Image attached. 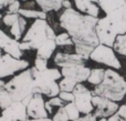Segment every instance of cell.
I'll use <instances>...</instances> for the list:
<instances>
[{
  "mask_svg": "<svg viewBox=\"0 0 126 121\" xmlns=\"http://www.w3.org/2000/svg\"><path fill=\"white\" fill-rule=\"evenodd\" d=\"M34 68L39 71L46 70L48 68V59H43V58H35L34 60Z\"/></svg>",
  "mask_w": 126,
  "mask_h": 121,
  "instance_id": "cell-32",
  "label": "cell"
},
{
  "mask_svg": "<svg viewBox=\"0 0 126 121\" xmlns=\"http://www.w3.org/2000/svg\"><path fill=\"white\" fill-rule=\"evenodd\" d=\"M97 121H107V118H100Z\"/></svg>",
  "mask_w": 126,
  "mask_h": 121,
  "instance_id": "cell-44",
  "label": "cell"
},
{
  "mask_svg": "<svg viewBox=\"0 0 126 121\" xmlns=\"http://www.w3.org/2000/svg\"><path fill=\"white\" fill-rule=\"evenodd\" d=\"M20 9H21V3H20V1L19 0H15V1L11 2L8 6V12L16 13V12H19Z\"/></svg>",
  "mask_w": 126,
  "mask_h": 121,
  "instance_id": "cell-34",
  "label": "cell"
},
{
  "mask_svg": "<svg viewBox=\"0 0 126 121\" xmlns=\"http://www.w3.org/2000/svg\"><path fill=\"white\" fill-rule=\"evenodd\" d=\"M74 121H97V118L94 116V113H87V115H84L83 117H79L76 120Z\"/></svg>",
  "mask_w": 126,
  "mask_h": 121,
  "instance_id": "cell-36",
  "label": "cell"
},
{
  "mask_svg": "<svg viewBox=\"0 0 126 121\" xmlns=\"http://www.w3.org/2000/svg\"><path fill=\"white\" fill-rule=\"evenodd\" d=\"M1 52H2V49H1V48H0V56H1V55H2V53H1Z\"/></svg>",
  "mask_w": 126,
  "mask_h": 121,
  "instance_id": "cell-45",
  "label": "cell"
},
{
  "mask_svg": "<svg viewBox=\"0 0 126 121\" xmlns=\"http://www.w3.org/2000/svg\"><path fill=\"white\" fill-rule=\"evenodd\" d=\"M27 27V20L24 17L20 16V18L10 27V33L12 36V38H15L16 40H21L22 36H23V32L26 30Z\"/></svg>",
  "mask_w": 126,
  "mask_h": 121,
  "instance_id": "cell-20",
  "label": "cell"
},
{
  "mask_svg": "<svg viewBox=\"0 0 126 121\" xmlns=\"http://www.w3.org/2000/svg\"><path fill=\"white\" fill-rule=\"evenodd\" d=\"M64 108H65V110H66L67 116H69V118H70V120H71V121L76 120L79 117H80V113L81 112H80V110L78 109L76 104L74 103V101L66 102V103H65V106H64Z\"/></svg>",
  "mask_w": 126,
  "mask_h": 121,
  "instance_id": "cell-26",
  "label": "cell"
},
{
  "mask_svg": "<svg viewBox=\"0 0 126 121\" xmlns=\"http://www.w3.org/2000/svg\"><path fill=\"white\" fill-rule=\"evenodd\" d=\"M78 84V82L75 80L71 79V78L64 77L63 79L60 80L59 82V87H60V91H69V92H73L75 86Z\"/></svg>",
  "mask_w": 126,
  "mask_h": 121,
  "instance_id": "cell-25",
  "label": "cell"
},
{
  "mask_svg": "<svg viewBox=\"0 0 126 121\" xmlns=\"http://www.w3.org/2000/svg\"><path fill=\"white\" fill-rule=\"evenodd\" d=\"M1 18H2V16H1V13H0V19H1Z\"/></svg>",
  "mask_w": 126,
  "mask_h": 121,
  "instance_id": "cell-46",
  "label": "cell"
},
{
  "mask_svg": "<svg viewBox=\"0 0 126 121\" xmlns=\"http://www.w3.org/2000/svg\"><path fill=\"white\" fill-rule=\"evenodd\" d=\"M95 30H96V36H97V39H98V41H100V43L109 46V47L114 46L116 36H114L113 33H112V31L110 30L104 17L97 20Z\"/></svg>",
  "mask_w": 126,
  "mask_h": 121,
  "instance_id": "cell-16",
  "label": "cell"
},
{
  "mask_svg": "<svg viewBox=\"0 0 126 121\" xmlns=\"http://www.w3.org/2000/svg\"><path fill=\"white\" fill-rule=\"evenodd\" d=\"M74 95V103L76 104L78 109L81 113L87 115V113L93 112L94 106L92 103V97L93 93L90 91L83 83H78L73 90Z\"/></svg>",
  "mask_w": 126,
  "mask_h": 121,
  "instance_id": "cell-9",
  "label": "cell"
},
{
  "mask_svg": "<svg viewBox=\"0 0 126 121\" xmlns=\"http://www.w3.org/2000/svg\"><path fill=\"white\" fill-rule=\"evenodd\" d=\"M59 97L61 98L63 101H65V102H72V101H74V95H73V92H69V91H60Z\"/></svg>",
  "mask_w": 126,
  "mask_h": 121,
  "instance_id": "cell-33",
  "label": "cell"
},
{
  "mask_svg": "<svg viewBox=\"0 0 126 121\" xmlns=\"http://www.w3.org/2000/svg\"><path fill=\"white\" fill-rule=\"evenodd\" d=\"M57 48L54 39H49L44 42L42 46L37 49V58H43V59H50L52 53Z\"/></svg>",
  "mask_w": 126,
  "mask_h": 121,
  "instance_id": "cell-18",
  "label": "cell"
},
{
  "mask_svg": "<svg viewBox=\"0 0 126 121\" xmlns=\"http://www.w3.org/2000/svg\"><path fill=\"white\" fill-rule=\"evenodd\" d=\"M65 0H34V2L46 12L59 11L63 8V2Z\"/></svg>",
  "mask_w": 126,
  "mask_h": 121,
  "instance_id": "cell-19",
  "label": "cell"
},
{
  "mask_svg": "<svg viewBox=\"0 0 126 121\" xmlns=\"http://www.w3.org/2000/svg\"><path fill=\"white\" fill-rule=\"evenodd\" d=\"M40 121H53L52 119H50V118H41Z\"/></svg>",
  "mask_w": 126,
  "mask_h": 121,
  "instance_id": "cell-43",
  "label": "cell"
},
{
  "mask_svg": "<svg viewBox=\"0 0 126 121\" xmlns=\"http://www.w3.org/2000/svg\"><path fill=\"white\" fill-rule=\"evenodd\" d=\"M46 109L49 113H52V109H53V106L50 103L49 101H46Z\"/></svg>",
  "mask_w": 126,
  "mask_h": 121,
  "instance_id": "cell-39",
  "label": "cell"
},
{
  "mask_svg": "<svg viewBox=\"0 0 126 121\" xmlns=\"http://www.w3.org/2000/svg\"><path fill=\"white\" fill-rule=\"evenodd\" d=\"M33 71L32 68L22 70L15 75L10 81L6 82L4 89L11 95L13 101H22L26 97L33 93Z\"/></svg>",
  "mask_w": 126,
  "mask_h": 121,
  "instance_id": "cell-5",
  "label": "cell"
},
{
  "mask_svg": "<svg viewBox=\"0 0 126 121\" xmlns=\"http://www.w3.org/2000/svg\"><path fill=\"white\" fill-rule=\"evenodd\" d=\"M52 120L53 121H69L70 120V118H69V116H67V112H66L64 107H60V108L58 109L57 113L53 116Z\"/></svg>",
  "mask_w": 126,
  "mask_h": 121,
  "instance_id": "cell-31",
  "label": "cell"
},
{
  "mask_svg": "<svg viewBox=\"0 0 126 121\" xmlns=\"http://www.w3.org/2000/svg\"><path fill=\"white\" fill-rule=\"evenodd\" d=\"M125 1H126V0H125Z\"/></svg>",
  "mask_w": 126,
  "mask_h": 121,
  "instance_id": "cell-47",
  "label": "cell"
},
{
  "mask_svg": "<svg viewBox=\"0 0 126 121\" xmlns=\"http://www.w3.org/2000/svg\"><path fill=\"white\" fill-rule=\"evenodd\" d=\"M27 112L31 119H40V118H48L49 112L46 109V101L43 99V95L41 93H33L29 104L27 106Z\"/></svg>",
  "mask_w": 126,
  "mask_h": 121,
  "instance_id": "cell-11",
  "label": "cell"
},
{
  "mask_svg": "<svg viewBox=\"0 0 126 121\" xmlns=\"http://www.w3.org/2000/svg\"><path fill=\"white\" fill-rule=\"evenodd\" d=\"M55 31L50 27L47 19H34L20 42L21 50H37L49 39H55Z\"/></svg>",
  "mask_w": 126,
  "mask_h": 121,
  "instance_id": "cell-3",
  "label": "cell"
},
{
  "mask_svg": "<svg viewBox=\"0 0 126 121\" xmlns=\"http://www.w3.org/2000/svg\"><path fill=\"white\" fill-rule=\"evenodd\" d=\"M125 3V0H98V6H100L101 10L104 11L105 15L121 8Z\"/></svg>",
  "mask_w": 126,
  "mask_h": 121,
  "instance_id": "cell-21",
  "label": "cell"
},
{
  "mask_svg": "<svg viewBox=\"0 0 126 121\" xmlns=\"http://www.w3.org/2000/svg\"><path fill=\"white\" fill-rule=\"evenodd\" d=\"M1 116L8 117L16 121H27L29 119L27 107L21 101H13L10 106L2 110Z\"/></svg>",
  "mask_w": 126,
  "mask_h": 121,
  "instance_id": "cell-15",
  "label": "cell"
},
{
  "mask_svg": "<svg viewBox=\"0 0 126 121\" xmlns=\"http://www.w3.org/2000/svg\"><path fill=\"white\" fill-rule=\"evenodd\" d=\"M74 3L76 10H79L80 12L98 18L101 9L98 6V0H74Z\"/></svg>",
  "mask_w": 126,
  "mask_h": 121,
  "instance_id": "cell-17",
  "label": "cell"
},
{
  "mask_svg": "<svg viewBox=\"0 0 126 121\" xmlns=\"http://www.w3.org/2000/svg\"><path fill=\"white\" fill-rule=\"evenodd\" d=\"M54 40H55L57 46H72V44H73L72 38L70 37V35L66 32V31L60 33V35H57V37H55Z\"/></svg>",
  "mask_w": 126,
  "mask_h": 121,
  "instance_id": "cell-28",
  "label": "cell"
},
{
  "mask_svg": "<svg viewBox=\"0 0 126 121\" xmlns=\"http://www.w3.org/2000/svg\"><path fill=\"white\" fill-rule=\"evenodd\" d=\"M33 71V93H41L49 98L59 96L60 87L58 80L61 79L62 73L58 68H47L39 71L32 67Z\"/></svg>",
  "mask_w": 126,
  "mask_h": 121,
  "instance_id": "cell-4",
  "label": "cell"
},
{
  "mask_svg": "<svg viewBox=\"0 0 126 121\" xmlns=\"http://www.w3.org/2000/svg\"><path fill=\"white\" fill-rule=\"evenodd\" d=\"M32 96H33V93H32V95H30V96H28V97H26L23 100H22L21 102L24 104V106L27 107V106H28V104H29V102H30V100H31V98H32Z\"/></svg>",
  "mask_w": 126,
  "mask_h": 121,
  "instance_id": "cell-38",
  "label": "cell"
},
{
  "mask_svg": "<svg viewBox=\"0 0 126 121\" xmlns=\"http://www.w3.org/2000/svg\"><path fill=\"white\" fill-rule=\"evenodd\" d=\"M92 93L120 102L126 95V80L115 69H106L103 81L95 86Z\"/></svg>",
  "mask_w": 126,
  "mask_h": 121,
  "instance_id": "cell-2",
  "label": "cell"
},
{
  "mask_svg": "<svg viewBox=\"0 0 126 121\" xmlns=\"http://www.w3.org/2000/svg\"><path fill=\"white\" fill-rule=\"evenodd\" d=\"M90 59H92L95 62H98V63H103L110 68L115 69V70H120L122 68V64H121L118 58L116 57L113 47L105 46L102 43H98L93 49V51L90 53Z\"/></svg>",
  "mask_w": 126,
  "mask_h": 121,
  "instance_id": "cell-6",
  "label": "cell"
},
{
  "mask_svg": "<svg viewBox=\"0 0 126 121\" xmlns=\"http://www.w3.org/2000/svg\"><path fill=\"white\" fill-rule=\"evenodd\" d=\"M105 21L114 36L126 33V3L105 16Z\"/></svg>",
  "mask_w": 126,
  "mask_h": 121,
  "instance_id": "cell-8",
  "label": "cell"
},
{
  "mask_svg": "<svg viewBox=\"0 0 126 121\" xmlns=\"http://www.w3.org/2000/svg\"><path fill=\"white\" fill-rule=\"evenodd\" d=\"M4 84H6V82L2 80V78H0V90L4 88Z\"/></svg>",
  "mask_w": 126,
  "mask_h": 121,
  "instance_id": "cell-42",
  "label": "cell"
},
{
  "mask_svg": "<svg viewBox=\"0 0 126 121\" xmlns=\"http://www.w3.org/2000/svg\"><path fill=\"white\" fill-rule=\"evenodd\" d=\"M125 104H126V103H125Z\"/></svg>",
  "mask_w": 126,
  "mask_h": 121,
  "instance_id": "cell-48",
  "label": "cell"
},
{
  "mask_svg": "<svg viewBox=\"0 0 126 121\" xmlns=\"http://www.w3.org/2000/svg\"><path fill=\"white\" fill-rule=\"evenodd\" d=\"M30 67L28 60L17 59L9 53L0 56V78L15 76L18 71L26 70Z\"/></svg>",
  "mask_w": 126,
  "mask_h": 121,
  "instance_id": "cell-7",
  "label": "cell"
},
{
  "mask_svg": "<svg viewBox=\"0 0 126 121\" xmlns=\"http://www.w3.org/2000/svg\"><path fill=\"white\" fill-rule=\"evenodd\" d=\"M86 58L82 55L79 53H64L59 52L55 55L54 64L60 68H64V67H72V66H78V64H85L86 62Z\"/></svg>",
  "mask_w": 126,
  "mask_h": 121,
  "instance_id": "cell-14",
  "label": "cell"
},
{
  "mask_svg": "<svg viewBox=\"0 0 126 121\" xmlns=\"http://www.w3.org/2000/svg\"><path fill=\"white\" fill-rule=\"evenodd\" d=\"M20 16L27 18H33V19H47V12L43 10H34V9L21 8L19 10Z\"/></svg>",
  "mask_w": 126,
  "mask_h": 121,
  "instance_id": "cell-22",
  "label": "cell"
},
{
  "mask_svg": "<svg viewBox=\"0 0 126 121\" xmlns=\"http://www.w3.org/2000/svg\"><path fill=\"white\" fill-rule=\"evenodd\" d=\"M107 121H126V104L121 106L113 116L107 118Z\"/></svg>",
  "mask_w": 126,
  "mask_h": 121,
  "instance_id": "cell-29",
  "label": "cell"
},
{
  "mask_svg": "<svg viewBox=\"0 0 126 121\" xmlns=\"http://www.w3.org/2000/svg\"><path fill=\"white\" fill-rule=\"evenodd\" d=\"M0 48L6 53H9L17 59H21L23 51L20 48V42L15 38H11L0 29Z\"/></svg>",
  "mask_w": 126,
  "mask_h": 121,
  "instance_id": "cell-12",
  "label": "cell"
},
{
  "mask_svg": "<svg viewBox=\"0 0 126 121\" xmlns=\"http://www.w3.org/2000/svg\"><path fill=\"white\" fill-rule=\"evenodd\" d=\"M97 17L80 12L71 8L64 9L60 16V26L72 38L75 52L90 59V53L100 43L96 36L95 27Z\"/></svg>",
  "mask_w": 126,
  "mask_h": 121,
  "instance_id": "cell-1",
  "label": "cell"
},
{
  "mask_svg": "<svg viewBox=\"0 0 126 121\" xmlns=\"http://www.w3.org/2000/svg\"><path fill=\"white\" fill-rule=\"evenodd\" d=\"M104 75H105V70L102 68H95L92 69L91 73H90L89 78H87V81L90 82L93 86H97L98 83L103 81L104 79Z\"/></svg>",
  "mask_w": 126,
  "mask_h": 121,
  "instance_id": "cell-23",
  "label": "cell"
},
{
  "mask_svg": "<svg viewBox=\"0 0 126 121\" xmlns=\"http://www.w3.org/2000/svg\"><path fill=\"white\" fill-rule=\"evenodd\" d=\"M92 103L95 108L94 116L97 119H100V118H110L120 108L116 101H113L111 99H107V98L96 95H93V97H92Z\"/></svg>",
  "mask_w": 126,
  "mask_h": 121,
  "instance_id": "cell-10",
  "label": "cell"
},
{
  "mask_svg": "<svg viewBox=\"0 0 126 121\" xmlns=\"http://www.w3.org/2000/svg\"><path fill=\"white\" fill-rule=\"evenodd\" d=\"M71 7H72V4H71V1H70V0H65V1L63 2V8L67 9V8H71Z\"/></svg>",
  "mask_w": 126,
  "mask_h": 121,
  "instance_id": "cell-40",
  "label": "cell"
},
{
  "mask_svg": "<svg viewBox=\"0 0 126 121\" xmlns=\"http://www.w3.org/2000/svg\"><path fill=\"white\" fill-rule=\"evenodd\" d=\"M113 49L118 55L126 56V33H124V35H118L116 37Z\"/></svg>",
  "mask_w": 126,
  "mask_h": 121,
  "instance_id": "cell-24",
  "label": "cell"
},
{
  "mask_svg": "<svg viewBox=\"0 0 126 121\" xmlns=\"http://www.w3.org/2000/svg\"><path fill=\"white\" fill-rule=\"evenodd\" d=\"M20 18V13L16 12V13H11V12H7L6 15L2 17V21L6 24L7 27H11L18 19Z\"/></svg>",
  "mask_w": 126,
  "mask_h": 121,
  "instance_id": "cell-30",
  "label": "cell"
},
{
  "mask_svg": "<svg viewBox=\"0 0 126 121\" xmlns=\"http://www.w3.org/2000/svg\"><path fill=\"white\" fill-rule=\"evenodd\" d=\"M0 121H16V120H12L8 117H4V116H0Z\"/></svg>",
  "mask_w": 126,
  "mask_h": 121,
  "instance_id": "cell-41",
  "label": "cell"
},
{
  "mask_svg": "<svg viewBox=\"0 0 126 121\" xmlns=\"http://www.w3.org/2000/svg\"><path fill=\"white\" fill-rule=\"evenodd\" d=\"M49 102H50V103L52 104L53 107H58V108H60V107H64V106H65V103H66L65 101H63V100L59 97V96L52 97L50 100H49Z\"/></svg>",
  "mask_w": 126,
  "mask_h": 121,
  "instance_id": "cell-35",
  "label": "cell"
},
{
  "mask_svg": "<svg viewBox=\"0 0 126 121\" xmlns=\"http://www.w3.org/2000/svg\"><path fill=\"white\" fill-rule=\"evenodd\" d=\"M15 0H0V9H2L3 7H8L11 2H13Z\"/></svg>",
  "mask_w": 126,
  "mask_h": 121,
  "instance_id": "cell-37",
  "label": "cell"
},
{
  "mask_svg": "<svg viewBox=\"0 0 126 121\" xmlns=\"http://www.w3.org/2000/svg\"><path fill=\"white\" fill-rule=\"evenodd\" d=\"M62 77H67L75 80L78 83H82L84 81H87L91 69L85 67V64H78L72 67H64L61 69Z\"/></svg>",
  "mask_w": 126,
  "mask_h": 121,
  "instance_id": "cell-13",
  "label": "cell"
},
{
  "mask_svg": "<svg viewBox=\"0 0 126 121\" xmlns=\"http://www.w3.org/2000/svg\"><path fill=\"white\" fill-rule=\"evenodd\" d=\"M13 102L11 95L6 90V89H1L0 90V108L3 110L7 107H9Z\"/></svg>",
  "mask_w": 126,
  "mask_h": 121,
  "instance_id": "cell-27",
  "label": "cell"
}]
</instances>
